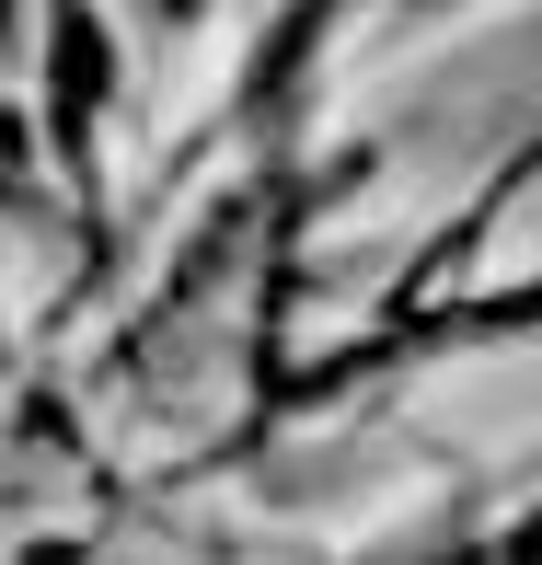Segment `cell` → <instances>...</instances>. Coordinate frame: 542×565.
Segmentation results:
<instances>
[{
    "mask_svg": "<svg viewBox=\"0 0 542 565\" xmlns=\"http://www.w3.org/2000/svg\"><path fill=\"white\" fill-rule=\"evenodd\" d=\"M46 12H59V139L82 150V139H93V116H105L116 58H105V23H93V0H46Z\"/></svg>",
    "mask_w": 542,
    "mask_h": 565,
    "instance_id": "1",
    "label": "cell"
},
{
    "mask_svg": "<svg viewBox=\"0 0 542 565\" xmlns=\"http://www.w3.org/2000/svg\"><path fill=\"white\" fill-rule=\"evenodd\" d=\"M150 12H162V23H196V12H209V0H150Z\"/></svg>",
    "mask_w": 542,
    "mask_h": 565,
    "instance_id": "2",
    "label": "cell"
},
{
    "mask_svg": "<svg viewBox=\"0 0 542 565\" xmlns=\"http://www.w3.org/2000/svg\"><path fill=\"white\" fill-rule=\"evenodd\" d=\"M508 543H520V554H542V520H520V531H508Z\"/></svg>",
    "mask_w": 542,
    "mask_h": 565,
    "instance_id": "3",
    "label": "cell"
}]
</instances>
